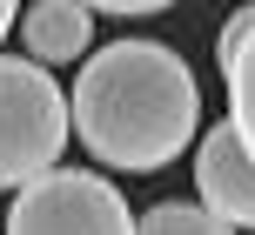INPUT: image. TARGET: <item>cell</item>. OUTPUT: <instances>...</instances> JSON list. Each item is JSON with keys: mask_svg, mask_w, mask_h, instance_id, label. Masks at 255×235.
Here are the masks:
<instances>
[{"mask_svg": "<svg viewBox=\"0 0 255 235\" xmlns=\"http://www.w3.org/2000/svg\"><path fill=\"white\" fill-rule=\"evenodd\" d=\"M74 134L101 168L154 175L195 141L202 88L188 61L161 40H108L74 74Z\"/></svg>", "mask_w": 255, "mask_h": 235, "instance_id": "6da1fadb", "label": "cell"}, {"mask_svg": "<svg viewBox=\"0 0 255 235\" xmlns=\"http://www.w3.org/2000/svg\"><path fill=\"white\" fill-rule=\"evenodd\" d=\"M67 134H74V101L61 94L54 67L27 54H0V195L47 175Z\"/></svg>", "mask_w": 255, "mask_h": 235, "instance_id": "7a4b0ae2", "label": "cell"}, {"mask_svg": "<svg viewBox=\"0 0 255 235\" xmlns=\"http://www.w3.org/2000/svg\"><path fill=\"white\" fill-rule=\"evenodd\" d=\"M7 235H134V209L108 175L54 161L47 175L13 188Z\"/></svg>", "mask_w": 255, "mask_h": 235, "instance_id": "3957f363", "label": "cell"}, {"mask_svg": "<svg viewBox=\"0 0 255 235\" xmlns=\"http://www.w3.org/2000/svg\"><path fill=\"white\" fill-rule=\"evenodd\" d=\"M195 188H202V209H215L229 229H255V155L235 134V121L195 141Z\"/></svg>", "mask_w": 255, "mask_h": 235, "instance_id": "277c9868", "label": "cell"}, {"mask_svg": "<svg viewBox=\"0 0 255 235\" xmlns=\"http://www.w3.org/2000/svg\"><path fill=\"white\" fill-rule=\"evenodd\" d=\"M13 34H20V54L40 61V67L88 61L94 54V7L88 0H27Z\"/></svg>", "mask_w": 255, "mask_h": 235, "instance_id": "5b68a950", "label": "cell"}, {"mask_svg": "<svg viewBox=\"0 0 255 235\" xmlns=\"http://www.w3.org/2000/svg\"><path fill=\"white\" fill-rule=\"evenodd\" d=\"M134 235H235V229L202 202H154L148 215H134Z\"/></svg>", "mask_w": 255, "mask_h": 235, "instance_id": "8992f818", "label": "cell"}, {"mask_svg": "<svg viewBox=\"0 0 255 235\" xmlns=\"http://www.w3.org/2000/svg\"><path fill=\"white\" fill-rule=\"evenodd\" d=\"M222 74H229V121H235V134H242L249 155H255V34H249V47Z\"/></svg>", "mask_w": 255, "mask_h": 235, "instance_id": "52a82bcc", "label": "cell"}, {"mask_svg": "<svg viewBox=\"0 0 255 235\" xmlns=\"http://www.w3.org/2000/svg\"><path fill=\"white\" fill-rule=\"evenodd\" d=\"M249 34H255V0H242V7H235V13H229V20H222V34H215V61H222V67H229V61H235V54H242V47H249Z\"/></svg>", "mask_w": 255, "mask_h": 235, "instance_id": "ba28073f", "label": "cell"}, {"mask_svg": "<svg viewBox=\"0 0 255 235\" xmlns=\"http://www.w3.org/2000/svg\"><path fill=\"white\" fill-rule=\"evenodd\" d=\"M94 13H161V7H175V0H88Z\"/></svg>", "mask_w": 255, "mask_h": 235, "instance_id": "9c48e42d", "label": "cell"}, {"mask_svg": "<svg viewBox=\"0 0 255 235\" xmlns=\"http://www.w3.org/2000/svg\"><path fill=\"white\" fill-rule=\"evenodd\" d=\"M20 20V0H0V40H7V27Z\"/></svg>", "mask_w": 255, "mask_h": 235, "instance_id": "30bf717a", "label": "cell"}]
</instances>
